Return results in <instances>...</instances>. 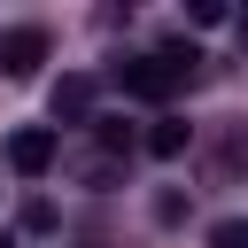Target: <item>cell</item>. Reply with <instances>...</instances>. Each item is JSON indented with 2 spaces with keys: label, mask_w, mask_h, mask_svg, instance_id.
Returning a JSON list of instances; mask_svg holds the SVG:
<instances>
[{
  "label": "cell",
  "mask_w": 248,
  "mask_h": 248,
  "mask_svg": "<svg viewBox=\"0 0 248 248\" xmlns=\"http://www.w3.org/2000/svg\"><path fill=\"white\" fill-rule=\"evenodd\" d=\"M93 93H101V85H93L85 70L54 78V93H46V108H54V132H62V124H93Z\"/></svg>",
  "instance_id": "3"
},
{
  "label": "cell",
  "mask_w": 248,
  "mask_h": 248,
  "mask_svg": "<svg viewBox=\"0 0 248 248\" xmlns=\"http://www.w3.org/2000/svg\"><path fill=\"white\" fill-rule=\"evenodd\" d=\"M85 132L101 140V155H132V124H124V116H93Z\"/></svg>",
  "instance_id": "6"
},
{
  "label": "cell",
  "mask_w": 248,
  "mask_h": 248,
  "mask_svg": "<svg viewBox=\"0 0 248 248\" xmlns=\"http://www.w3.org/2000/svg\"><path fill=\"white\" fill-rule=\"evenodd\" d=\"M0 248H16V240H0Z\"/></svg>",
  "instance_id": "9"
},
{
  "label": "cell",
  "mask_w": 248,
  "mask_h": 248,
  "mask_svg": "<svg viewBox=\"0 0 248 248\" xmlns=\"http://www.w3.org/2000/svg\"><path fill=\"white\" fill-rule=\"evenodd\" d=\"M178 217H186V194L163 186V194H155V225H178Z\"/></svg>",
  "instance_id": "8"
},
{
  "label": "cell",
  "mask_w": 248,
  "mask_h": 248,
  "mask_svg": "<svg viewBox=\"0 0 248 248\" xmlns=\"http://www.w3.org/2000/svg\"><path fill=\"white\" fill-rule=\"evenodd\" d=\"M39 62H46V31H39V23H16V31L0 39V70H8V78H31Z\"/></svg>",
  "instance_id": "4"
},
{
  "label": "cell",
  "mask_w": 248,
  "mask_h": 248,
  "mask_svg": "<svg viewBox=\"0 0 248 248\" xmlns=\"http://www.w3.org/2000/svg\"><path fill=\"white\" fill-rule=\"evenodd\" d=\"M54 147H62L54 124H16V132H8V170H16V178H46V170H54Z\"/></svg>",
  "instance_id": "2"
},
{
  "label": "cell",
  "mask_w": 248,
  "mask_h": 248,
  "mask_svg": "<svg viewBox=\"0 0 248 248\" xmlns=\"http://www.w3.org/2000/svg\"><path fill=\"white\" fill-rule=\"evenodd\" d=\"M186 140H194V124H178V116H155L140 147H147V155H186Z\"/></svg>",
  "instance_id": "5"
},
{
  "label": "cell",
  "mask_w": 248,
  "mask_h": 248,
  "mask_svg": "<svg viewBox=\"0 0 248 248\" xmlns=\"http://www.w3.org/2000/svg\"><path fill=\"white\" fill-rule=\"evenodd\" d=\"M194 70H202V54H194V46H155V54H132V62H116L108 78H116L132 101H170L178 85H194Z\"/></svg>",
  "instance_id": "1"
},
{
  "label": "cell",
  "mask_w": 248,
  "mask_h": 248,
  "mask_svg": "<svg viewBox=\"0 0 248 248\" xmlns=\"http://www.w3.org/2000/svg\"><path fill=\"white\" fill-rule=\"evenodd\" d=\"M209 248H248V217H217L209 225Z\"/></svg>",
  "instance_id": "7"
}]
</instances>
